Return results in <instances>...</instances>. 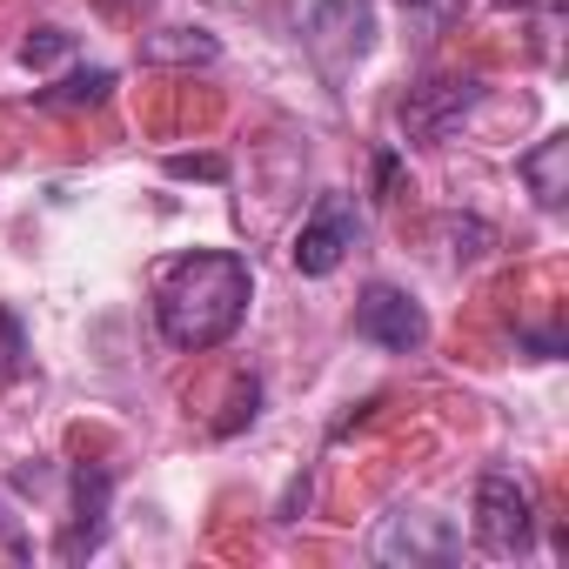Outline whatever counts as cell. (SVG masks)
<instances>
[{"label": "cell", "instance_id": "2", "mask_svg": "<svg viewBox=\"0 0 569 569\" xmlns=\"http://www.w3.org/2000/svg\"><path fill=\"white\" fill-rule=\"evenodd\" d=\"M476 549L496 556V562L536 549V496L509 469H482L476 476Z\"/></svg>", "mask_w": 569, "mask_h": 569}, {"label": "cell", "instance_id": "3", "mask_svg": "<svg viewBox=\"0 0 569 569\" xmlns=\"http://www.w3.org/2000/svg\"><path fill=\"white\" fill-rule=\"evenodd\" d=\"M476 101H482V81L476 74H436V81H422V88L402 94L396 121H402L409 141H449L476 114Z\"/></svg>", "mask_w": 569, "mask_h": 569}, {"label": "cell", "instance_id": "8", "mask_svg": "<svg viewBox=\"0 0 569 569\" xmlns=\"http://www.w3.org/2000/svg\"><path fill=\"white\" fill-rule=\"evenodd\" d=\"M108 502H114V469H108V462H81V469H74V516H68V536L54 542L61 562H81V556L101 549V536H108Z\"/></svg>", "mask_w": 569, "mask_h": 569}, {"label": "cell", "instance_id": "16", "mask_svg": "<svg viewBox=\"0 0 569 569\" xmlns=\"http://www.w3.org/2000/svg\"><path fill=\"white\" fill-rule=\"evenodd\" d=\"M0 542H8L14 556H28V536H21V522H14V509H8V502H0Z\"/></svg>", "mask_w": 569, "mask_h": 569}, {"label": "cell", "instance_id": "11", "mask_svg": "<svg viewBox=\"0 0 569 569\" xmlns=\"http://www.w3.org/2000/svg\"><path fill=\"white\" fill-rule=\"evenodd\" d=\"M221 54V41L214 34H201V28H161V34H148L141 41V61H154V68H188V61H214Z\"/></svg>", "mask_w": 569, "mask_h": 569}, {"label": "cell", "instance_id": "7", "mask_svg": "<svg viewBox=\"0 0 569 569\" xmlns=\"http://www.w3.org/2000/svg\"><path fill=\"white\" fill-rule=\"evenodd\" d=\"M376 562H456L462 556V536L442 522V516H416V509H396V516H382V529H376Z\"/></svg>", "mask_w": 569, "mask_h": 569}, {"label": "cell", "instance_id": "6", "mask_svg": "<svg viewBox=\"0 0 569 569\" xmlns=\"http://www.w3.org/2000/svg\"><path fill=\"white\" fill-rule=\"evenodd\" d=\"M302 34L329 68H349L376 48V0H316Z\"/></svg>", "mask_w": 569, "mask_h": 569}, {"label": "cell", "instance_id": "13", "mask_svg": "<svg viewBox=\"0 0 569 569\" xmlns=\"http://www.w3.org/2000/svg\"><path fill=\"white\" fill-rule=\"evenodd\" d=\"M436 228H442V234H449V241H456V261H476V254H482V248H489V228H482V221H476V214H469V221H462V214H442V221H436Z\"/></svg>", "mask_w": 569, "mask_h": 569}, {"label": "cell", "instance_id": "12", "mask_svg": "<svg viewBox=\"0 0 569 569\" xmlns=\"http://www.w3.org/2000/svg\"><path fill=\"white\" fill-rule=\"evenodd\" d=\"M74 54V34L68 28H34L28 41H21V68H54V61H68Z\"/></svg>", "mask_w": 569, "mask_h": 569}, {"label": "cell", "instance_id": "14", "mask_svg": "<svg viewBox=\"0 0 569 569\" xmlns=\"http://www.w3.org/2000/svg\"><path fill=\"white\" fill-rule=\"evenodd\" d=\"M174 181H228V154H168Z\"/></svg>", "mask_w": 569, "mask_h": 569}, {"label": "cell", "instance_id": "5", "mask_svg": "<svg viewBox=\"0 0 569 569\" xmlns=\"http://www.w3.org/2000/svg\"><path fill=\"white\" fill-rule=\"evenodd\" d=\"M356 336L376 342V349H389V356H409V349L429 342V316L416 309V296L389 289V281H369L362 302H356Z\"/></svg>", "mask_w": 569, "mask_h": 569}, {"label": "cell", "instance_id": "17", "mask_svg": "<svg viewBox=\"0 0 569 569\" xmlns=\"http://www.w3.org/2000/svg\"><path fill=\"white\" fill-rule=\"evenodd\" d=\"M101 8H108V14H148L154 0H101Z\"/></svg>", "mask_w": 569, "mask_h": 569}, {"label": "cell", "instance_id": "1", "mask_svg": "<svg viewBox=\"0 0 569 569\" xmlns=\"http://www.w3.org/2000/svg\"><path fill=\"white\" fill-rule=\"evenodd\" d=\"M254 302V268L234 248H194L161 274V296H154V329L168 349L181 356H208L221 349L241 316Z\"/></svg>", "mask_w": 569, "mask_h": 569}, {"label": "cell", "instance_id": "4", "mask_svg": "<svg viewBox=\"0 0 569 569\" xmlns=\"http://www.w3.org/2000/svg\"><path fill=\"white\" fill-rule=\"evenodd\" d=\"M356 234H362V214H356V201H349L342 188H329V194L309 208V221H302V234H296L289 261H296L302 274H336V268L349 261Z\"/></svg>", "mask_w": 569, "mask_h": 569}, {"label": "cell", "instance_id": "18", "mask_svg": "<svg viewBox=\"0 0 569 569\" xmlns=\"http://www.w3.org/2000/svg\"><path fill=\"white\" fill-rule=\"evenodd\" d=\"M409 8H422V0H409Z\"/></svg>", "mask_w": 569, "mask_h": 569}, {"label": "cell", "instance_id": "9", "mask_svg": "<svg viewBox=\"0 0 569 569\" xmlns=\"http://www.w3.org/2000/svg\"><path fill=\"white\" fill-rule=\"evenodd\" d=\"M516 168H522V181H529V194H536L542 208H562V201H569V134H549V141L529 148Z\"/></svg>", "mask_w": 569, "mask_h": 569}, {"label": "cell", "instance_id": "15", "mask_svg": "<svg viewBox=\"0 0 569 569\" xmlns=\"http://www.w3.org/2000/svg\"><path fill=\"white\" fill-rule=\"evenodd\" d=\"M396 174H402V161H396V154L382 148V154H376V194H382V201L396 194Z\"/></svg>", "mask_w": 569, "mask_h": 569}, {"label": "cell", "instance_id": "10", "mask_svg": "<svg viewBox=\"0 0 569 569\" xmlns=\"http://www.w3.org/2000/svg\"><path fill=\"white\" fill-rule=\"evenodd\" d=\"M108 94H114V68H74V74H61L54 88H41V94H34V108L68 114V108H101Z\"/></svg>", "mask_w": 569, "mask_h": 569}]
</instances>
